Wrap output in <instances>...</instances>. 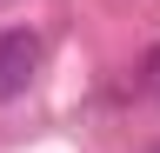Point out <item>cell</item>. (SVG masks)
<instances>
[{
    "label": "cell",
    "instance_id": "cell-2",
    "mask_svg": "<svg viewBox=\"0 0 160 153\" xmlns=\"http://www.w3.org/2000/svg\"><path fill=\"white\" fill-rule=\"evenodd\" d=\"M147 80H153V93H160V47L147 53Z\"/></svg>",
    "mask_w": 160,
    "mask_h": 153
},
{
    "label": "cell",
    "instance_id": "cell-1",
    "mask_svg": "<svg viewBox=\"0 0 160 153\" xmlns=\"http://www.w3.org/2000/svg\"><path fill=\"white\" fill-rule=\"evenodd\" d=\"M33 67H40V40L27 27H7L0 33V100H20L33 87Z\"/></svg>",
    "mask_w": 160,
    "mask_h": 153
},
{
    "label": "cell",
    "instance_id": "cell-3",
    "mask_svg": "<svg viewBox=\"0 0 160 153\" xmlns=\"http://www.w3.org/2000/svg\"><path fill=\"white\" fill-rule=\"evenodd\" d=\"M153 153H160V146H153Z\"/></svg>",
    "mask_w": 160,
    "mask_h": 153
}]
</instances>
